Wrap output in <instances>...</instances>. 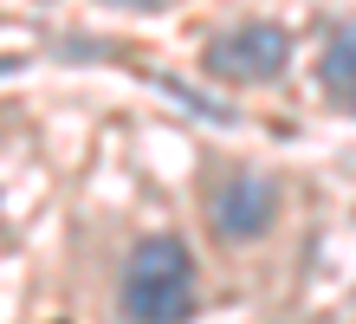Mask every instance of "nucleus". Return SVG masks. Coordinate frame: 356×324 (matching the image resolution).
Returning <instances> with one entry per match:
<instances>
[{"instance_id": "nucleus-1", "label": "nucleus", "mask_w": 356, "mask_h": 324, "mask_svg": "<svg viewBox=\"0 0 356 324\" xmlns=\"http://www.w3.org/2000/svg\"><path fill=\"white\" fill-rule=\"evenodd\" d=\"M123 324H188L195 311V253L181 233H143L117 286Z\"/></svg>"}, {"instance_id": "nucleus-2", "label": "nucleus", "mask_w": 356, "mask_h": 324, "mask_svg": "<svg viewBox=\"0 0 356 324\" xmlns=\"http://www.w3.org/2000/svg\"><path fill=\"white\" fill-rule=\"evenodd\" d=\"M291 59V33L279 20H246L234 33H214L201 52V72L220 84H272Z\"/></svg>"}, {"instance_id": "nucleus-3", "label": "nucleus", "mask_w": 356, "mask_h": 324, "mask_svg": "<svg viewBox=\"0 0 356 324\" xmlns=\"http://www.w3.org/2000/svg\"><path fill=\"white\" fill-rule=\"evenodd\" d=\"M272 221H279V182L259 176V169H227V176L207 188V227L227 247L266 240Z\"/></svg>"}, {"instance_id": "nucleus-4", "label": "nucleus", "mask_w": 356, "mask_h": 324, "mask_svg": "<svg viewBox=\"0 0 356 324\" xmlns=\"http://www.w3.org/2000/svg\"><path fill=\"white\" fill-rule=\"evenodd\" d=\"M318 84L330 91L337 111L356 117V13L337 20V26L324 33V59H318Z\"/></svg>"}, {"instance_id": "nucleus-5", "label": "nucleus", "mask_w": 356, "mask_h": 324, "mask_svg": "<svg viewBox=\"0 0 356 324\" xmlns=\"http://www.w3.org/2000/svg\"><path fill=\"white\" fill-rule=\"evenodd\" d=\"M156 84H162V91H169V98L181 104V111H195V117H207V123H220V130H227V123H240V111H227L220 98H201L195 84H181V78H156Z\"/></svg>"}, {"instance_id": "nucleus-6", "label": "nucleus", "mask_w": 356, "mask_h": 324, "mask_svg": "<svg viewBox=\"0 0 356 324\" xmlns=\"http://www.w3.org/2000/svg\"><path fill=\"white\" fill-rule=\"evenodd\" d=\"M97 7H130V13H169L175 0H97Z\"/></svg>"}]
</instances>
